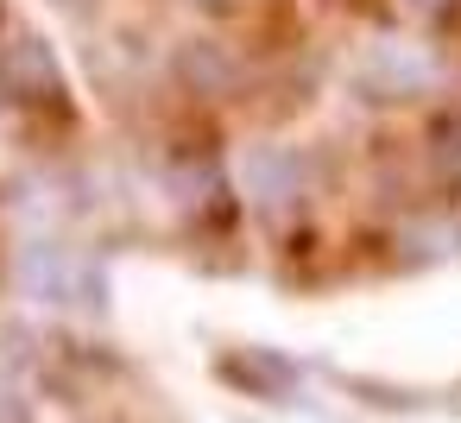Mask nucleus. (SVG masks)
<instances>
[{
  "instance_id": "nucleus-1",
  "label": "nucleus",
  "mask_w": 461,
  "mask_h": 423,
  "mask_svg": "<svg viewBox=\"0 0 461 423\" xmlns=\"http://www.w3.org/2000/svg\"><path fill=\"white\" fill-rule=\"evenodd\" d=\"M0 102L14 108H64V70L45 39H14L0 51Z\"/></svg>"
},
{
  "instance_id": "nucleus-2",
  "label": "nucleus",
  "mask_w": 461,
  "mask_h": 423,
  "mask_svg": "<svg viewBox=\"0 0 461 423\" xmlns=\"http://www.w3.org/2000/svg\"><path fill=\"white\" fill-rule=\"evenodd\" d=\"M429 158H436V184L461 196V121H448V127L436 133V146H429Z\"/></svg>"
}]
</instances>
